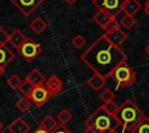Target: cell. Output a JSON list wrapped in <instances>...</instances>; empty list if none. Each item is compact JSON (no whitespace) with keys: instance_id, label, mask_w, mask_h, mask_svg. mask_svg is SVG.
Returning a JSON list of instances; mask_svg holds the SVG:
<instances>
[{"instance_id":"d6a6232c","label":"cell","mask_w":149,"mask_h":133,"mask_svg":"<svg viewBox=\"0 0 149 133\" xmlns=\"http://www.w3.org/2000/svg\"><path fill=\"white\" fill-rule=\"evenodd\" d=\"M33 133H50V132H49V131H47V130H44L43 127H41V126L38 125V127H37V128H35Z\"/></svg>"},{"instance_id":"ffe728a7","label":"cell","mask_w":149,"mask_h":133,"mask_svg":"<svg viewBox=\"0 0 149 133\" xmlns=\"http://www.w3.org/2000/svg\"><path fill=\"white\" fill-rule=\"evenodd\" d=\"M57 125H58V124H57V119H55V118H54L52 116H50V114L45 116V117L41 120V123H40V126L43 127L44 130L49 131V132H51Z\"/></svg>"},{"instance_id":"ba28073f","label":"cell","mask_w":149,"mask_h":133,"mask_svg":"<svg viewBox=\"0 0 149 133\" xmlns=\"http://www.w3.org/2000/svg\"><path fill=\"white\" fill-rule=\"evenodd\" d=\"M23 15L28 16L34 13L44 0H9Z\"/></svg>"},{"instance_id":"e575fe53","label":"cell","mask_w":149,"mask_h":133,"mask_svg":"<svg viewBox=\"0 0 149 133\" xmlns=\"http://www.w3.org/2000/svg\"><path fill=\"white\" fill-rule=\"evenodd\" d=\"M100 133H116L115 130H107V131H104V132H100Z\"/></svg>"},{"instance_id":"7a4b0ae2","label":"cell","mask_w":149,"mask_h":133,"mask_svg":"<svg viewBox=\"0 0 149 133\" xmlns=\"http://www.w3.org/2000/svg\"><path fill=\"white\" fill-rule=\"evenodd\" d=\"M114 116L123 131H132V128L144 117L142 110L132 99H126L120 106H118Z\"/></svg>"},{"instance_id":"484cf974","label":"cell","mask_w":149,"mask_h":133,"mask_svg":"<svg viewBox=\"0 0 149 133\" xmlns=\"http://www.w3.org/2000/svg\"><path fill=\"white\" fill-rule=\"evenodd\" d=\"M85 44H86V39H85V37L81 36V35H76V36L72 38V45H73L76 49H81Z\"/></svg>"},{"instance_id":"9c48e42d","label":"cell","mask_w":149,"mask_h":133,"mask_svg":"<svg viewBox=\"0 0 149 133\" xmlns=\"http://www.w3.org/2000/svg\"><path fill=\"white\" fill-rule=\"evenodd\" d=\"M104 35L108 39V42L115 46H120L127 39V35L120 28H116V29L111 30V31H106Z\"/></svg>"},{"instance_id":"4316f807","label":"cell","mask_w":149,"mask_h":133,"mask_svg":"<svg viewBox=\"0 0 149 133\" xmlns=\"http://www.w3.org/2000/svg\"><path fill=\"white\" fill-rule=\"evenodd\" d=\"M100 99L105 103V102H109V101H113L114 99V94L112 90L109 89H104L101 93H100Z\"/></svg>"},{"instance_id":"1f68e13d","label":"cell","mask_w":149,"mask_h":133,"mask_svg":"<svg viewBox=\"0 0 149 133\" xmlns=\"http://www.w3.org/2000/svg\"><path fill=\"white\" fill-rule=\"evenodd\" d=\"M84 133H100V132L97 128H94V127H86Z\"/></svg>"},{"instance_id":"d6986e66","label":"cell","mask_w":149,"mask_h":133,"mask_svg":"<svg viewBox=\"0 0 149 133\" xmlns=\"http://www.w3.org/2000/svg\"><path fill=\"white\" fill-rule=\"evenodd\" d=\"M132 133H149V117H143L130 131Z\"/></svg>"},{"instance_id":"3957f363","label":"cell","mask_w":149,"mask_h":133,"mask_svg":"<svg viewBox=\"0 0 149 133\" xmlns=\"http://www.w3.org/2000/svg\"><path fill=\"white\" fill-rule=\"evenodd\" d=\"M85 126L94 127L99 132H104L107 130H115L120 126V124L114 114L108 113L102 106H100L87 117L85 120Z\"/></svg>"},{"instance_id":"9a60e30c","label":"cell","mask_w":149,"mask_h":133,"mask_svg":"<svg viewBox=\"0 0 149 133\" xmlns=\"http://www.w3.org/2000/svg\"><path fill=\"white\" fill-rule=\"evenodd\" d=\"M141 9V3L137 0H126L123 6H122V12L128 15H135L140 12Z\"/></svg>"},{"instance_id":"f546056e","label":"cell","mask_w":149,"mask_h":133,"mask_svg":"<svg viewBox=\"0 0 149 133\" xmlns=\"http://www.w3.org/2000/svg\"><path fill=\"white\" fill-rule=\"evenodd\" d=\"M50 133H71L66 127H65V125H62V124H59V125H57Z\"/></svg>"},{"instance_id":"52a82bcc","label":"cell","mask_w":149,"mask_h":133,"mask_svg":"<svg viewBox=\"0 0 149 133\" xmlns=\"http://www.w3.org/2000/svg\"><path fill=\"white\" fill-rule=\"evenodd\" d=\"M52 97L51 93L49 91V89L44 86V84H38V86H35L29 99L31 101V103L35 104V106L37 108H41L43 106L50 98Z\"/></svg>"},{"instance_id":"5bb4252c","label":"cell","mask_w":149,"mask_h":133,"mask_svg":"<svg viewBox=\"0 0 149 133\" xmlns=\"http://www.w3.org/2000/svg\"><path fill=\"white\" fill-rule=\"evenodd\" d=\"M86 83H87V86H88L90 88H92L93 90L98 91V90H100V89L105 86V83H106V77L102 76V75H100V74H98V73H94L91 77L87 79Z\"/></svg>"},{"instance_id":"6da1fadb","label":"cell","mask_w":149,"mask_h":133,"mask_svg":"<svg viewBox=\"0 0 149 133\" xmlns=\"http://www.w3.org/2000/svg\"><path fill=\"white\" fill-rule=\"evenodd\" d=\"M80 59L94 73L107 79L120 64L127 60V56L120 46L111 44L105 35H101L80 54Z\"/></svg>"},{"instance_id":"f35d334b","label":"cell","mask_w":149,"mask_h":133,"mask_svg":"<svg viewBox=\"0 0 149 133\" xmlns=\"http://www.w3.org/2000/svg\"><path fill=\"white\" fill-rule=\"evenodd\" d=\"M2 127H3V125H2V123H1V121H0V131H1V130H2Z\"/></svg>"},{"instance_id":"4dcf8cb0","label":"cell","mask_w":149,"mask_h":133,"mask_svg":"<svg viewBox=\"0 0 149 133\" xmlns=\"http://www.w3.org/2000/svg\"><path fill=\"white\" fill-rule=\"evenodd\" d=\"M8 34L5 31L2 27H0V44H7L8 43Z\"/></svg>"},{"instance_id":"5b68a950","label":"cell","mask_w":149,"mask_h":133,"mask_svg":"<svg viewBox=\"0 0 149 133\" xmlns=\"http://www.w3.org/2000/svg\"><path fill=\"white\" fill-rule=\"evenodd\" d=\"M17 53L28 62H31L35 58L38 57V54L41 53L42 49L40 43H37L36 40L31 39V38H27L17 49H16Z\"/></svg>"},{"instance_id":"d590c367","label":"cell","mask_w":149,"mask_h":133,"mask_svg":"<svg viewBox=\"0 0 149 133\" xmlns=\"http://www.w3.org/2000/svg\"><path fill=\"white\" fill-rule=\"evenodd\" d=\"M64 1H65L66 3H69V5H73V3L77 1V0H64Z\"/></svg>"},{"instance_id":"8fae6325","label":"cell","mask_w":149,"mask_h":133,"mask_svg":"<svg viewBox=\"0 0 149 133\" xmlns=\"http://www.w3.org/2000/svg\"><path fill=\"white\" fill-rule=\"evenodd\" d=\"M14 52L6 44H0V67L6 68L14 60Z\"/></svg>"},{"instance_id":"7402d4cb","label":"cell","mask_w":149,"mask_h":133,"mask_svg":"<svg viewBox=\"0 0 149 133\" xmlns=\"http://www.w3.org/2000/svg\"><path fill=\"white\" fill-rule=\"evenodd\" d=\"M119 23H120V25H122L125 29H132V28L135 25L136 21H135V17H134L133 15L123 14V16L120 19Z\"/></svg>"},{"instance_id":"2e32d148","label":"cell","mask_w":149,"mask_h":133,"mask_svg":"<svg viewBox=\"0 0 149 133\" xmlns=\"http://www.w3.org/2000/svg\"><path fill=\"white\" fill-rule=\"evenodd\" d=\"M24 80L29 81V82H30V83H33L34 86L43 84V83L45 82V77H44V75H43L38 69H36V68L31 69V71L28 73V75L26 76V79H24Z\"/></svg>"},{"instance_id":"44dd1931","label":"cell","mask_w":149,"mask_h":133,"mask_svg":"<svg viewBox=\"0 0 149 133\" xmlns=\"http://www.w3.org/2000/svg\"><path fill=\"white\" fill-rule=\"evenodd\" d=\"M15 106H16V109L19 110V111H21V112H28L29 110H30V108H31V101L28 98V97H26V96H23V97H21V98H19L17 101H16V104H15Z\"/></svg>"},{"instance_id":"74e56055","label":"cell","mask_w":149,"mask_h":133,"mask_svg":"<svg viewBox=\"0 0 149 133\" xmlns=\"http://www.w3.org/2000/svg\"><path fill=\"white\" fill-rule=\"evenodd\" d=\"M3 72H5V68H2V67H0V77L2 76V74H3Z\"/></svg>"},{"instance_id":"ab89813d","label":"cell","mask_w":149,"mask_h":133,"mask_svg":"<svg viewBox=\"0 0 149 133\" xmlns=\"http://www.w3.org/2000/svg\"><path fill=\"white\" fill-rule=\"evenodd\" d=\"M146 5H148V6H149V0H147V1H146Z\"/></svg>"},{"instance_id":"836d02e7","label":"cell","mask_w":149,"mask_h":133,"mask_svg":"<svg viewBox=\"0 0 149 133\" xmlns=\"http://www.w3.org/2000/svg\"><path fill=\"white\" fill-rule=\"evenodd\" d=\"M144 13H146V14H147V16L149 17V6H148V5H146V6H144Z\"/></svg>"},{"instance_id":"30bf717a","label":"cell","mask_w":149,"mask_h":133,"mask_svg":"<svg viewBox=\"0 0 149 133\" xmlns=\"http://www.w3.org/2000/svg\"><path fill=\"white\" fill-rule=\"evenodd\" d=\"M30 130V126L28 123L24 121L23 118L17 117L15 118L8 126H7V131L9 133H28Z\"/></svg>"},{"instance_id":"8992f818","label":"cell","mask_w":149,"mask_h":133,"mask_svg":"<svg viewBox=\"0 0 149 133\" xmlns=\"http://www.w3.org/2000/svg\"><path fill=\"white\" fill-rule=\"evenodd\" d=\"M126 0H92L93 6L98 10L108 13L112 17H115L122 12V6Z\"/></svg>"},{"instance_id":"7c38bea8","label":"cell","mask_w":149,"mask_h":133,"mask_svg":"<svg viewBox=\"0 0 149 133\" xmlns=\"http://www.w3.org/2000/svg\"><path fill=\"white\" fill-rule=\"evenodd\" d=\"M44 83H45V87H47V88L49 89V91L51 93L52 97L56 96L57 94H59L61 90H62V88H63V82H62V80H61L58 76H56L55 74H52L51 76H49Z\"/></svg>"},{"instance_id":"e0dca14e","label":"cell","mask_w":149,"mask_h":133,"mask_svg":"<svg viewBox=\"0 0 149 133\" xmlns=\"http://www.w3.org/2000/svg\"><path fill=\"white\" fill-rule=\"evenodd\" d=\"M111 19H112V16H111L108 13L104 12V10H98V12L94 14V16H93V21H94L99 27H101L102 29H105V27H106L107 23L111 21Z\"/></svg>"},{"instance_id":"ac0fdd59","label":"cell","mask_w":149,"mask_h":133,"mask_svg":"<svg viewBox=\"0 0 149 133\" xmlns=\"http://www.w3.org/2000/svg\"><path fill=\"white\" fill-rule=\"evenodd\" d=\"M29 27L33 30V32H35L36 35H40V34H42L47 29V23H45V21L41 16H37V17H35L30 22Z\"/></svg>"},{"instance_id":"277c9868","label":"cell","mask_w":149,"mask_h":133,"mask_svg":"<svg viewBox=\"0 0 149 133\" xmlns=\"http://www.w3.org/2000/svg\"><path fill=\"white\" fill-rule=\"evenodd\" d=\"M111 77L115 82L116 88H123V87H130L136 81V73L134 69L128 66L125 62L120 64L111 74Z\"/></svg>"},{"instance_id":"8d00e7d4","label":"cell","mask_w":149,"mask_h":133,"mask_svg":"<svg viewBox=\"0 0 149 133\" xmlns=\"http://www.w3.org/2000/svg\"><path fill=\"white\" fill-rule=\"evenodd\" d=\"M144 51H146V53L149 56V43H148V44H147V46L144 47Z\"/></svg>"},{"instance_id":"cb8c5ba5","label":"cell","mask_w":149,"mask_h":133,"mask_svg":"<svg viewBox=\"0 0 149 133\" xmlns=\"http://www.w3.org/2000/svg\"><path fill=\"white\" fill-rule=\"evenodd\" d=\"M21 83H22V80H21L16 74H12V75L7 79V86H8L9 88H12L13 90H19Z\"/></svg>"},{"instance_id":"4fadbf2b","label":"cell","mask_w":149,"mask_h":133,"mask_svg":"<svg viewBox=\"0 0 149 133\" xmlns=\"http://www.w3.org/2000/svg\"><path fill=\"white\" fill-rule=\"evenodd\" d=\"M27 38H28V36H26L21 30L15 29V30H13L12 34L8 36V43H9L13 47L17 49Z\"/></svg>"},{"instance_id":"f1b7e54d","label":"cell","mask_w":149,"mask_h":133,"mask_svg":"<svg viewBox=\"0 0 149 133\" xmlns=\"http://www.w3.org/2000/svg\"><path fill=\"white\" fill-rule=\"evenodd\" d=\"M116 28H120V23L116 21L115 17H112L111 21H109V22L107 23V25L105 27V30H106V31H111V30H114V29H116Z\"/></svg>"},{"instance_id":"603a6c76","label":"cell","mask_w":149,"mask_h":133,"mask_svg":"<svg viewBox=\"0 0 149 133\" xmlns=\"http://www.w3.org/2000/svg\"><path fill=\"white\" fill-rule=\"evenodd\" d=\"M34 88H35V86L33 84V83H30L29 81H27V80H24V81H22V83H21V86H20V88H19V91L23 95V96H26V97H30V95H31V93H33V90H34Z\"/></svg>"},{"instance_id":"83f0119b","label":"cell","mask_w":149,"mask_h":133,"mask_svg":"<svg viewBox=\"0 0 149 133\" xmlns=\"http://www.w3.org/2000/svg\"><path fill=\"white\" fill-rule=\"evenodd\" d=\"M102 108H104V110H106L108 113H111V114H114L115 112H116V110H118V105L114 103V101H109V102H105L104 104H102Z\"/></svg>"},{"instance_id":"d4e9b609","label":"cell","mask_w":149,"mask_h":133,"mask_svg":"<svg viewBox=\"0 0 149 133\" xmlns=\"http://www.w3.org/2000/svg\"><path fill=\"white\" fill-rule=\"evenodd\" d=\"M71 118H72V114H71L68 110H65V109L61 110V111L58 112L57 117H56L57 121H58L59 124H62V125H66V124L71 120Z\"/></svg>"}]
</instances>
